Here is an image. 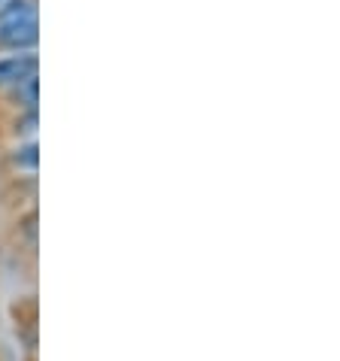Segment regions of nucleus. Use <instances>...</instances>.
<instances>
[{"label":"nucleus","mask_w":340,"mask_h":361,"mask_svg":"<svg viewBox=\"0 0 340 361\" xmlns=\"http://www.w3.org/2000/svg\"><path fill=\"white\" fill-rule=\"evenodd\" d=\"M40 39V22L34 0H9L0 4V49H25L37 46Z\"/></svg>","instance_id":"nucleus-1"},{"label":"nucleus","mask_w":340,"mask_h":361,"mask_svg":"<svg viewBox=\"0 0 340 361\" xmlns=\"http://www.w3.org/2000/svg\"><path fill=\"white\" fill-rule=\"evenodd\" d=\"M37 55L34 52H16V55H6L0 58V85H25L37 79Z\"/></svg>","instance_id":"nucleus-2"},{"label":"nucleus","mask_w":340,"mask_h":361,"mask_svg":"<svg viewBox=\"0 0 340 361\" xmlns=\"http://www.w3.org/2000/svg\"><path fill=\"white\" fill-rule=\"evenodd\" d=\"M16 164L28 167V170H37V143H28L22 149H16Z\"/></svg>","instance_id":"nucleus-3"},{"label":"nucleus","mask_w":340,"mask_h":361,"mask_svg":"<svg viewBox=\"0 0 340 361\" xmlns=\"http://www.w3.org/2000/svg\"><path fill=\"white\" fill-rule=\"evenodd\" d=\"M0 4H4V0H0Z\"/></svg>","instance_id":"nucleus-4"}]
</instances>
